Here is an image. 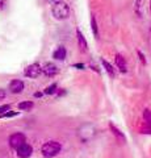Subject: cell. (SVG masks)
<instances>
[{
    "label": "cell",
    "instance_id": "obj_1",
    "mask_svg": "<svg viewBox=\"0 0 151 158\" xmlns=\"http://www.w3.org/2000/svg\"><path fill=\"white\" fill-rule=\"evenodd\" d=\"M62 150V144L58 141H47L42 145L41 148V153L45 158H53L58 156Z\"/></svg>",
    "mask_w": 151,
    "mask_h": 158
},
{
    "label": "cell",
    "instance_id": "obj_2",
    "mask_svg": "<svg viewBox=\"0 0 151 158\" xmlns=\"http://www.w3.org/2000/svg\"><path fill=\"white\" fill-rule=\"evenodd\" d=\"M51 13L57 20H66L70 16V7L67 6L65 2L59 0V2H57V3H53Z\"/></svg>",
    "mask_w": 151,
    "mask_h": 158
},
{
    "label": "cell",
    "instance_id": "obj_3",
    "mask_svg": "<svg viewBox=\"0 0 151 158\" xmlns=\"http://www.w3.org/2000/svg\"><path fill=\"white\" fill-rule=\"evenodd\" d=\"M24 142H26V138L22 133H14V135L9 137V145H11V148H13V149H17Z\"/></svg>",
    "mask_w": 151,
    "mask_h": 158
},
{
    "label": "cell",
    "instance_id": "obj_4",
    "mask_svg": "<svg viewBox=\"0 0 151 158\" xmlns=\"http://www.w3.org/2000/svg\"><path fill=\"white\" fill-rule=\"evenodd\" d=\"M42 73V67L38 63H32L25 69V75L28 78H37Z\"/></svg>",
    "mask_w": 151,
    "mask_h": 158
},
{
    "label": "cell",
    "instance_id": "obj_5",
    "mask_svg": "<svg viewBox=\"0 0 151 158\" xmlns=\"http://www.w3.org/2000/svg\"><path fill=\"white\" fill-rule=\"evenodd\" d=\"M16 153H17V156L20 158H29L32 156V153H33V148L29 144H26V142H24L22 145H20L16 149Z\"/></svg>",
    "mask_w": 151,
    "mask_h": 158
},
{
    "label": "cell",
    "instance_id": "obj_6",
    "mask_svg": "<svg viewBox=\"0 0 151 158\" xmlns=\"http://www.w3.org/2000/svg\"><path fill=\"white\" fill-rule=\"evenodd\" d=\"M24 82L20 81V79H14V81H12L11 83H9V91H11L12 94H20L24 90Z\"/></svg>",
    "mask_w": 151,
    "mask_h": 158
},
{
    "label": "cell",
    "instance_id": "obj_7",
    "mask_svg": "<svg viewBox=\"0 0 151 158\" xmlns=\"http://www.w3.org/2000/svg\"><path fill=\"white\" fill-rule=\"evenodd\" d=\"M58 67L54 65V63H51V62H49V63H45V66L42 67V73L45 74L46 77H54L58 74Z\"/></svg>",
    "mask_w": 151,
    "mask_h": 158
},
{
    "label": "cell",
    "instance_id": "obj_8",
    "mask_svg": "<svg viewBox=\"0 0 151 158\" xmlns=\"http://www.w3.org/2000/svg\"><path fill=\"white\" fill-rule=\"evenodd\" d=\"M114 61H116V66L118 67V70L121 73H126V71H128V65H126V61H125V58L121 56V54H116Z\"/></svg>",
    "mask_w": 151,
    "mask_h": 158
},
{
    "label": "cell",
    "instance_id": "obj_9",
    "mask_svg": "<svg viewBox=\"0 0 151 158\" xmlns=\"http://www.w3.org/2000/svg\"><path fill=\"white\" fill-rule=\"evenodd\" d=\"M76 38H77V45H79V48L83 52H85L87 48H88V44H87L84 34L80 32V29H76Z\"/></svg>",
    "mask_w": 151,
    "mask_h": 158
},
{
    "label": "cell",
    "instance_id": "obj_10",
    "mask_svg": "<svg viewBox=\"0 0 151 158\" xmlns=\"http://www.w3.org/2000/svg\"><path fill=\"white\" fill-rule=\"evenodd\" d=\"M66 56H67V52H66L65 46H59L54 53H53V58L58 59V61H65Z\"/></svg>",
    "mask_w": 151,
    "mask_h": 158
},
{
    "label": "cell",
    "instance_id": "obj_11",
    "mask_svg": "<svg viewBox=\"0 0 151 158\" xmlns=\"http://www.w3.org/2000/svg\"><path fill=\"white\" fill-rule=\"evenodd\" d=\"M109 128H110V131H112V133H113V135L117 137V140L118 141H125V136H124V133L121 132L118 128H117L114 124H112V123H109Z\"/></svg>",
    "mask_w": 151,
    "mask_h": 158
},
{
    "label": "cell",
    "instance_id": "obj_12",
    "mask_svg": "<svg viewBox=\"0 0 151 158\" xmlns=\"http://www.w3.org/2000/svg\"><path fill=\"white\" fill-rule=\"evenodd\" d=\"M101 63H103V66H104V69H105V71L108 73V75H109L110 78H114V77H116V73H114L113 66H112L110 63L106 61V59H104V58H101Z\"/></svg>",
    "mask_w": 151,
    "mask_h": 158
},
{
    "label": "cell",
    "instance_id": "obj_13",
    "mask_svg": "<svg viewBox=\"0 0 151 158\" xmlns=\"http://www.w3.org/2000/svg\"><path fill=\"white\" fill-rule=\"evenodd\" d=\"M33 107H34V103H33V102H21L20 104H18V110H21V111H30Z\"/></svg>",
    "mask_w": 151,
    "mask_h": 158
},
{
    "label": "cell",
    "instance_id": "obj_14",
    "mask_svg": "<svg viewBox=\"0 0 151 158\" xmlns=\"http://www.w3.org/2000/svg\"><path fill=\"white\" fill-rule=\"evenodd\" d=\"M91 27H92L93 36L96 38H99V27H97V23H96V17L95 16H91Z\"/></svg>",
    "mask_w": 151,
    "mask_h": 158
},
{
    "label": "cell",
    "instance_id": "obj_15",
    "mask_svg": "<svg viewBox=\"0 0 151 158\" xmlns=\"http://www.w3.org/2000/svg\"><path fill=\"white\" fill-rule=\"evenodd\" d=\"M142 117H143V120L151 127V111L147 110V108H146V110H143V112H142Z\"/></svg>",
    "mask_w": 151,
    "mask_h": 158
},
{
    "label": "cell",
    "instance_id": "obj_16",
    "mask_svg": "<svg viewBox=\"0 0 151 158\" xmlns=\"http://www.w3.org/2000/svg\"><path fill=\"white\" fill-rule=\"evenodd\" d=\"M57 83H53V85H50L49 87L45 88V91H43V94H47V95H51V94H54L57 91Z\"/></svg>",
    "mask_w": 151,
    "mask_h": 158
},
{
    "label": "cell",
    "instance_id": "obj_17",
    "mask_svg": "<svg viewBox=\"0 0 151 158\" xmlns=\"http://www.w3.org/2000/svg\"><path fill=\"white\" fill-rule=\"evenodd\" d=\"M18 115V112H13V111H7V112H4L0 115V117L2 118H8V117H13V116H17Z\"/></svg>",
    "mask_w": 151,
    "mask_h": 158
},
{
    "label": "cell",
    "instance_id": "obj_18",
    "mask_svg": "<svg viewBox=\"0 0 151 158\" xmlns=\"http://www.w3.org/2000/svg\"><path fill=\"white\" fill-rule=\"evenodd\" d=\"M9 110H11V106H9V104L2 106V107H0V115H2V113H4V112H7V111H9Z\"/></svg>",
    "mask_w": 151,
    "mask_h": 158
},
{
    "label": "cell",
    "instance_id": "obj_19",
    "mask_svg": "<svg viewBox=\"0 0 151 158\" xmlns=\"http://www.w3.org/2000/svg\"><path fill=\"white\" fill-rule=\"evenodd\" d=\"M137 54H138V57H139V61L142 62L143 65H146V58H145V56L142 54V52H141V50H138V52H137Z\"/></svg>",
    "mask_w": 151,
    "mask_h": 158
},
{
    "label": "cell",
    "instance_id": "obj_20",
    "mask_svg": "<svg viewBox=\"0 0 151 158\" xmlns=\"http://www.w3.org/2000/svg\"><path fill=\"white\" fill-rule=\"evenodd\" d=\"M139 7H141V0H137V6H135V12H137V15H138V16H141Z\"/></svg>",
    "mask_w": 151,
    "mask_h": 158
},
{
    "label": "cell",
    "instance_id": "obj_21",
    "mask_svg": "<svg viewBox=\"0 0 151 158\" xmlns=\"http://www.w3.org/2000/svg\"><path fill=\"white\" fill-rule=\"evenodd\" d=\"M6 96H7V92L4 91V90H0V100H3Z\"/></svg>",
    "mask_w": 151,
    "mask_h": 158
},
{
    "label": "cell",
    "instance_id": "obj_22",
    "mask_svg": "<svg viewBox=\"0 0 151 158\" xmlns=\"http://www.w3.org/2000/svg\"><path fill=\"white\" fill-rule=\"evenodd\" d=\"M4 7V0H0V9Z\"/></svg>",
    "mask_w": 151,
    "mask_h": 158
},
{
    "label": "cell",
    "instance_id": "obj_23",
    "mask_svg": "<svg viewBox=\"0 0 151 158\" xmlns=\"http://www.w3.org/2000/svg\"><path fill=\"white\" fill-rule=\"evenodd\" d=\"M47 2H50V3H57V2H59V0H47Z\"/></svg>",
    "mask_w": 151,
    "mask_h": 158
},
{
    "label": "cell",
    "instance_id": "obj_24",
    "mask_svg": "<svg viewBox=\"0 0 151 158\" xmlns=\"http://www.w3.org/2000/svg\"><path fill=\"white\" fill-rule=\"evenodd\" d=\"M150 9H151V2H150Z\"/></svg>",
    "mask_w": 151,
    "mask_h": 158
}]
</instances>
